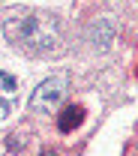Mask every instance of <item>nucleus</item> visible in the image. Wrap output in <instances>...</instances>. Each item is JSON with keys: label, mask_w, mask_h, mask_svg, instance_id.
<instances>
[{"label": "nucleus", "mask_w": 138, "mask_h": 156, "mask_svg": "<svg viewBox=\"0 0 138 156\" xmlns=\"http://www.w3.org/2000/svg\"><path fill=\"white\" fill-rule=\"evenodd\" d=\"M0 27H3V36L24 54L48 57L63 48L60 21L48 12H39V9H12L3 15Z\"/></svg>", "instance_id": "1"}, {"label": "nucleus", "mask_w": 138, "mask_h": 156, "mask_svg": "<svg viewBox=\"0 0 138 156\" xmlns=\"http://www.w3.org/2000/svg\"><path fill=\"white\" fill-rule=\"evenodd\" d=\"M39 156H54V150H42V153Z\"/></svg>", "instance_id": "6"}, {"label": "nucleus", "mask_w": 138, "mask_h": 156, "mask_svg": "<svg viewBox=\"0 0 138 156\" xmlns=\"http://www.w3.org/2000/svg\"><path fill=\"white\" fill-rule=\"evenodd\" d=\"M81 120H84V108L81 105H66L57 117V129L60 132H72L75 126H81Z\"/></svg>", "instance_id": "4"}, {"label": "nucleus", "mask_w": 138, "mask_h": 156, "mask_svg": "<svg viewBox=\"0 0 138 156\" xmlns=\"http://www.w3.org/2000/svg\"><path fill=\"white\" fill-rule=\"evenodd\" d=\"M24 135H27L24 129H18V132H12V135H9V141H6V147H9L12 153H18L21 147H24Z\"/></svg>", "instance_id": "5"}, {"label": "nucleus", "mask_w": 138, "mask_h": 156, "mask_svg": "<svg viewBox=\"0 0 138 156\" xmlns=\"http://www.w3.org/2000/svg\"><path fill=\"white\" fill-rule=\"evenodd\" d=\"M18 105V81L9 72H0V117H9Z\"/></svg>", "instance_id": "3"}, {"label": "nucleus", "mask_w": 138, "mask_h": 156, "mask_svg": "<svg viewBox=\"0 0 138 156\" xmlns=\"http://www.w3.org/2000/svg\"><path fill=\"white\" fill-rule=\"evenodd\" d=\"M66 90H69V78L66 75L45 78L39 87L30 93V111H36V114H51L60 102H63Z\"/></svg>", "instance_id": "2"}]
</instances>
